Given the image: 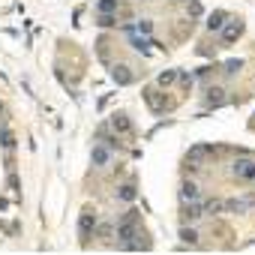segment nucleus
<instances>
[{
  "label": "nucleus",
  "instance_id": "1",
  "mask_svg": "<svg viewBox=\"0 0 255 255\" xmlns=\"http://www.w3.org/2000/svg\"><path fill=\"white\" fill-rule=\"evenodd\" d=\"M138 219H141V213H138V210H126V213H123V219L117 222V237H120V243H123V246H129V243H132V237H138Z\"/></svg>",
  "mask_w": 255,
  "mask_h": 255
},
{
  "label": "nucleus",
  "instance_id": "2",
  "mask_svg": "<svg viewBox=\"0 0 255 255\" xmlns=\"http://www.w3.org/2000/svg\"><path fill=\"white\" fill-rule=\"evenodd\" d=\"M93 231H96V213L87 207V210H81V216H78V237H81V240H90Z\"/></svg>",
  "mask_w": 255,
  "mask_h": 255
},
{
  "label": "nucleus",
  "instance_id": "3",
  "mask_svg": "<svg viewBox=\"0 0 255 255\" xmlns=\"http://www.w3.org/2000/svg\"><path fill=\"white\" fill-rule=\"evenodd\" d=\"M255 207V195H243V198H231V201H222V210L228 213H246Z\"/></svg>",
  "mask_w": 255,
  "mask_h": 255
},
{
  "label": "nucleus",
  "instance_id": "4",
  "mask_svg": "<svg viewBox=\"0 0 255 255\" xmlns=\"http://www.w3.org/2000/svg\"><path fill=\"white\" fill-rule=\"evenodd\" d=\"M231 171H234V177H240V180H255V159H237Z\"/></svg>",
  "mask_w": 255,
  "mask_h": 255
},
{
  "label": "nucleus",
  "instance_id": "5",
  "mask_svg": "<svg viewBox=\"0 0 255 255\" xmlns=\"http://www.w3.org/2000/svg\"><path fill=\"white\" fill-rule=\"evenodd\" d=\"M210 153H213V147H210V144H198V147H192V150H189L186 165H189V168H201L198 162H201V159H207Z\"/></svg>",
  "mask_w": 255,
  "mask_h": 255
},
{
  "label": "nucleus",
  "instance_id": "6",
  "mask_svg": "<svg viewBox=\"0 0 255 255\" xmlns=\"http://www.w3.org/2000/svg\"><path fill=\"white\" fill-rule=\"evenodd\" d=\"M240 33H243V24H240V21H228V24H222V42H225V45L237 42Z\"/></svg>",
  "mask_w": 255,
  "mask_h": 255
},
{
  "label": "nucleus",
  "instance_id": "7",
  "mask_svg": "<svg viewBox=\"0 0 255 255\" xmlns=\"http://www.w3.org/2000/svg\"><path fill=\"white\" fill-rule=\"evenodd\" d=\"M90 159H93V165H96V168H105V165L111 162V147H105V144H93Z\"/></svg>",
  "mask_w": 255,
  "mask_h": 255
},
{
  "label": "nucleus",
  "instance_id": "8",
  "mask_svg": "<svg viewBox=\"0 0 255 255\" xmlns=\"http://www.w3.org/2000/svg\"><path fill=\"white\" fill-rule=\"evenodd\" d=\"M111 78H114L120 87H126V84H132V78H135V75L129 72V66H126V63H117V66L111 69Z\"/></svg>",
  "mask_w": 255,
  "mask_h": 255
},
{
  "label": "nucleus",
  "instance_id": "9",
  "mask_svg": "<svg viewBox=\"0 0 255 255\" xmlns=\"http://www.w3.org/2000/svg\"><path fill=\"white\" fill-rule=\"evenodd\" d=\"M144 99H147V105H150L156 114H159V111H165V96H162L156 87H147V90H144Z\"/></svg>",
  "mask_w": 255,
  "mask_h": 255
},
{
  "label": "nucleus",
  "instance_id": "10",
  "mask_svg": "<svg viewBox=\"0 0 255 255\" xmlns=\"http://www.w3.org/2000/svg\"><path fill=\"white\" fill-rule=\"evenodd\" d=\"M126 33H129V42H132V48H135V51L150 54V39H147V36H141V33H135V30H126Z\"/></svg>",
  "mask_w": 255,
  "mask_h": 255
},
{
  "label": "nucleus",
  "instance_id": "11",
  "mask_svg": "<svg viewBox=\"0 0 255 255\" xmlns=\"http://www.w3.org/2000/svg\"><path fill=\"white\" fill-rule=\"evenodd\" d=\"M111 126H114V132H123V135L132 132V120L126 117V114H114V117H111Z\"/></svg>",
  "mask_w": 255,
  "mask_h": 255
},
{
  "label": "nucleus",
  "instance_id": "12",
  "mask_svg": "<svg viewBox=\"0 0 255 255\" xmlns=\"http://www.w3.org/2000/svg\"><path fill=\"white\" fill-rule=\"evenodd\" d=\"M225 18H228V15H225L222 9H216V12H210V15H207V30H210V33H216V30H222V24H225Z\"/></svg>",
  "mask_w": 255,
  "mask_h": 255
},
{
  "label": "nucleus",
  "instance_id": "13",
  "mask_svg": "<svg viewBox=\"0 0 255 255\" xmlns=\"http://www.w3.org/2000/svg\"><path fill=\"white\" fill-rule=\"evenodd\" d=\"M198 195H201V192H198V186H195L192 180L180 186V201H183V204H189V201H198Z\"/></svg>",
  "mask_w": 255,
  "mask_h": 255
},
{
  "label": "nucleus",
  "instance_id": "14",
  "mask_svg": "<svg viewBox=\"0 0 255 255\" xmlns=\"http://www.w3.org/2000/svg\"><path fill=\"white\" fill-rule=\"evenodd\" d=\"M225 102V90L222 87H207V105L210 108H219Z\"/></svg>",
  "mask_w": 255,
  "mask_h": 255
},
{
  "label": "nucleus",
  "instance_id": "15",
  "mask_svg": "<svg viewBox=\"0 0 255 255\" xmlns=\"http://www.w3.org/2000/svg\"><path fill=\"white\" fill-rule=\"evenodd\" d=\"M126 30H135V33H141V36H150V30H153V21L141 18V21H135V24H126Z\"/></svg>",
  "mask_w": 255,
  "mask_h": 255
},
{
  "label": "nucleus",
  "instance_id": "16",
  "mask_svg": "<svg viewBox=\"0 0 255 255\" xmlns=\"http://www.w3.org/2000/svg\"><path fill=\"white\" fill-rule=\"evenodd\" d=\"M219 210H222V201L219 198H210V201L201 204V216H216Z\"/></svg>",
  "mask_w": 255,
  "mask_h": 255
},
{
  "label": "nucleus",
  "instance_id": "17",
  "mask_svg": "<svg viewBox=\"0 0 255 255\" xmlns=\"http://www.w3.org/2000/svg\"><path fill=\"white\" fill-rule=\"evenodd\" d=\"M183 216H186L189 222H195V219L201 216V201H189V204H186V210H183Z\"/></svg>",
  "mask_w": 255,
  "mask_h": 255
},
{
  "label": "nucleus",
  "instance_id": "18",
  "mask_svg": "<svg viewBox=\"0 0 255 255\" xmlns=\"http://www.w3.org/2000/svg\"><path fill=\"white\" fill-rule=\"evenodd\" d=\"M0 144H3L6 150H12V147H15V135L6 129V126H0Z\"/></svg>",
  "mask_w": 255,
  "mask_h": 255
},
{
  "label": "nucleus",
  "instance_id": "19",
  "mask_svg": "<svg viewBox=\"0 0 255 255\" xmlns=\"http://www.w3.org/2000/svg\"><path fill=\"white\" fill-rule=\"evenodd\" d=\"M177 81V69H168V72H162L159 78H156V87H168V84H174Z\"/></svg>",
  "mask_w": 255,
  "mask_h": 255
},
{
  "label": "nucleus",
  "instance_id": "20",
  "mask_svg": "<svg viewBox=\"0 0 255 255\" xmlns=\"http://www.w3.org/2000/svg\"><path fill=\"white\" fill-rule=\"evenodd\" d=\"M117 6H120V0H99V3H96L99 12H111V15L117 12Z\"/></svg>",
  "mask_w": 255,
  "mask_h": 255
},
{
  "label": "nucleus",
  "instance_id": "21",
  "mask_svg": "<svg viewBox=\"0 0 255 255\" xmlns=\"http://www.w3.org/2000/svg\"><path fill=\"white\" fill-rule=\"evenodd\" d=\"M117 198H120V201H135V186H129V183H126V186H120Z\"/></svg>",
  "mask_w": 255,
  "mask_h": 255
},
{
  "label": "nucleus",
  "instance_id": "22",
  "mask_svg": "<svg viewBox=\"0 0 255 255\" xmlns=\"http://www.w3.org/2000/svg\"><path fill=\"white\" fill-rule=\"evenodd\" d=\"M114 21H117V18H114L111 12H99V18H96V24H99V27H111Z\"/></svg>",
  "mask_w": 255,
  "mask_h": 255
},
{
  "label": "nucleus",
  "instance_id": "23",
  "mask_svg": "<svg viewBox=\"0 0 255 255\" xmlns=\"http://www.w3.org/2000/svg\"><path fill=\"white\" fill-rule=\"evenodd\" d=\"M180 240H183V243H195V240H198L195 228H180Z\"/></svg>",
  "mask_w": 255,
  "mask_h": 255
},
{
  "label": "nucleus",
  "instance_id": "24",
  "mask_svg": "<svg viewBox=\"0 0 255 255\" xmlns=\"http://www.w3.org/2000/svg\"><path fill=\"white\" fill-rule=\"evenodd\" d=\"M240 66H243V60H240V57H237V60H228V63H225V69H222V72H225V75H234V72H237V69H240Z\"/></svg>",
  "mask_w": 255,
  "mask_h": 255
},
{
  "label": "nucleus",
  "instance_id": "25",
  "mask_svg": "<svg viewBox=\"0 0 255 255\" xmlns=\"http://www.w3.org/2000/svg\"><path fill=\"white\" fill-rule=\"evenodd\" d=\"M189 15H192V18L201 15V3H198V0H192V3H189Z\"/></svg>",
  "mask_w": 255,
  "mask_h": 255
},
{
  "label": "nucleus",
  "instance_id": "26",
  "mask_svg": "<svg viewBox=\"0 0 255 255\" xmlns=\"http://www.w3.org/2000/svg\"><path fill=\"white\" fill-rule=\"evenodd\" d=\"M9 189H12V192H21V189H18V177H15V174H9Z\"/></svg>",
  "mask_w": 255,
  "mask_h": 255
}]
</instances>
